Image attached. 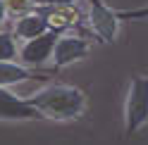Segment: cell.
I'll use <instances>...</instances> for the list:
<instances>
[{"instance_id":"ba28073f","label":"cell","mask_w":148,"mask_h":145,"mask_svg":"<svg viewBox=\"0 0 148 145\" xmlns=\"http://www.w3.org/2000/svg\"><path fill=\"white\" fill-rule=\"evenodd\" d=\"M43 14L48 17L50 29L64 31L69 26L79 24V10L74 5H53V7H43Z\"/></svg>"},{"instance_id":"9c48e42d","label":"cell","mask_w":148,"mask_h":145,"mask_svg":"<svg viewBox=\"0 0 148 145\" xmlns=\"http://www.w3.org/2000/svg\"><path fill=\"white\" fill-rule=\"evenodd\" d=\"M31 79V71L24 62L17 60H0V86H17Z\"/></svg>"},{"instance_id":"3957f363","label":"cell","mask_w":148,"mask_h":145,"mask_svg":"<svg viewBox=\"0 0 148 145\" xmlns=\"http://www.w3.org/2000/svg\"><path fill=\"white\" fill-rule=\"evenodd\" d=\"M88 5V29L96 33L100 43H112L119 33V17L117 10L108 7L103 0H86Z\"/></svg>"},{"instance_id":"8992f818","label":"cell","mask_w":148,"mask_h":145,"mask_svg":"<svg viewBox=\"0 0 148 145\" xmlns=\"http://www.w3.org/2000/svg\"><path fill=\"white\" fill-rule=\"evenodd\" d=\"M88 52H91V43L86 38L74 36V33H60L55 50H53V62L58 69H62V67H69L74 62L84 60Z\"/></svg>"},{"instance_id":"30bf717a","label":"cell","mask_w":148,"mask_h":145,"mask_svg":"<svg viewBox=\"0 0 148 145\" xmlns=\"http://www.w3.org/2000/svg\"><path fill=\"white\" fill-rule=\"evenodd\" d=\"M19 57V48H17V38L10 31H0V60H17Z\"/></svg>"},{"instance_id":"7c38bea8","label":"cell","mask_w":148,"mask_h":145,"mask_svg":"<svg viewBox=\"0 0 148 145\" xmlns=\"http://www.w3.org/2000/svg\"><path fill=\"white\" fill-rule=\"evenodd\" d=\"M117 17H119L122 22H138V19H148V5L132 7V10H117Z\"/></svg>"},{"instance_id":"52a82bcc","label":"cell","mask_w":148,"mask_h":145,"mask_svg":"<svg viewBox=\"0 0 148 145\" xmlns=\"http://www.w3.org/2000/svg\"><path fill=\"white\" fill-rule=\"evenodd\" d=\"M50 29L48 24V17L43 12H38V7H36L34 12H26L22 17H17L14 19V38L17 41H29L34 36H41Z\"/></svg>"},{"instance_id":"4fadbf2b","label":"cell","mask_w":148,"mask_h":145,"mask_svg":"<svg viewBox=\"0 0 148 145\" xmlns=\"http://www.w3.org/2000/svg\"><path fill=\"white\" fill-rule=\"evenodd\" d=\"M53 5H77V0H36V7H53Z\"/></svg>"},{"instance_id":"5bb4252c","label":"cell","mask_w":148,"mask_h":145,"mask_svg":"<svg viewBox=\"0 0 148 145\" xmlns=\"http://www.w3.org/2000/svg\"><path fill=\"white\" fill-rule=\"evenodd\" d=\"M5 19H7V10H5V3L0 0V26L5 24Z\"/></svg>"},{"instance_id":"5b68a950","label":"cell","mask_w":148,"mask_h":145,"mask_svg":"<svg viewBox=\"0 0 148 145\" xmlns=\"http://www.w3.org/2000/svg\"><path fill=\"white\" fill-rule=\"evenodd\" d=\"M43 119L41 112L29 102V98L12 93L7 86H0V121H34Z\"/></svg>"},{"instance_id":"7a4b0ae2","label":"cell","mask_w":148,"mask_h":145,"mask_svg":"<svg viewBox=\"0 0 148 145\" xmlns=\"http://www.w3.org/2000/svg\"><path fill=\"white\" fill-rule=\"evenodd\" d=\"M148 124V76H134L124 100V133L132 136Z\"/></svg>"},{"instance_id":"6da1fadb","label":"cell","mask_w":148,"mask_h":145,"mask_svg":"<svg viewBox=\"0 0 148 145\" xmlns=\"http://www.w3.org/2000/svg\"><path fill=\"white\" fill-rule=\"evenodd\" d=\"M29 102L50 121H72L86 112L84 90L69 83H50L29 95Z\"/></svg>"},{"instance_id":"277c9868","label":"cell","mask_w":148,"mask_h":145,"mask_svg":"<svg viewBox=\"0 0 148 145\" xmlns=\"http://www.w3.org/2000/svg\"><path fill=\"white\" fill-rule=\"evenodd\" d=\"M58 29H48L41 36H34L29 41H22L19 45V60L24 62L26 67H43L48 60H53V50H55V43L60 38Z\"/></svg>"},{"instance_id":"8fae6325","label":"cell","mask_w":148,"mask_h":145,"mask_svg":"<svg viewBox=\"0 0 148 145\" xmlns=\"http://www.w3.org/2000/svg\"><path fill=\"white\" fill-rule=\"evenodd\" d=\"M3 3H5L7 17H22L36 10V0H3Z\"/></svg>"}]
</instances>
